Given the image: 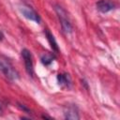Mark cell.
Returning a JSON list of instances; mask_svg holds the SVG:
<instances>
[{"label":"cell","instance_id":"1","mask_svg":"<svg viewBox=\"0 0 120 120\" xmlns=\"http://www.w3.org/2000/svg\"><path fill=\"white\" fill-rule=\"evenodd\" d=\"M0 72H2L7 78L10 80H17L19 78L17 71L12 68V66L3 57L0 56Z\"/></svg>","mask_w":120,"mask_h":120},{"label":"cell","instance_id":"5","mask_svg":"<svg viewBox=\"0 0 120 120\" xmlns=\"http://www.w3.org/2000/svg\"><path fill=\"white\" fill-rule=\"evenodd\" d=\"M96 5H97V8L102 13L109 12L114 8L113 3L110 0H99L98 2H97Z\"/></svg>","mask_w":120,"mask_h":120},{"label":"cell","instance_id":"8","mask_svg":"<svg viewBox=\"0 0 120 120\" xmlns=\"http://www.w3.org/2000/svg\"><path fill=\"white\" fill-rule=\"evenodd\" d=\"M65 117L68 118V119H79V115H78V112H76V110L71 107V108H68L66 112H65Z\"/></svg>","mask_w":120,"mask_h":120},{"label":"cell","instance_id":"3","mask_svg":"<svg viewBox=\"0 0 120 120\" xmlns=\"http://www.w3.org/2000/svg\"><path fill=\"white\" fill-rule=\"evenodd\" d=\"M20 10H21L22 14L25 18H27V19H29L31 21H34L37 23H39L40 22V18H39L38 14L32 8H30L28 6H25V5H22V6L20 7Z\"/></svg>","mask_w":120,"mask_h":120},{"label":"cell","instance_id":"9","mask_svg":"<svg viewBox=\"0 0 120 120\" xmlns=\"http://www.w3.org/2000/svg\"><path fill=\"white\" fill-rule=\"evenodd\" d=\"M52 55H49V54H44V55H42V57H41V61H42V63L44 64V65H46V66H48L49 64H51L52 62Z\"/></svg>","mask_w":120,"mask_h":120},{"label":"cell","instance_id":"4","mask_svg":"<svg viewBox=\"0 0 120 120\" xmlns=\"http://www.w3.org/2000/svg\"><path fill=\"white\" fill-rule=\"evenodd\" d=\"M22 56L24 62V66H25V69L27 71V73L30 76L34 75V68H33V61H32V55L30 53V52L27 49H23L22 51Z\"/></svg>","mask_w":120,"mask_h":120},{"label":"cell","instance_id":"10","mask_svg":"<svg viewBox=\"0 0 120 120\" xmlns=\"http://www.w3.org/2000/svg\"><path fill=\"white\" fill-rule=\"evenodd\" d=\"M3 39V34L0 32V40H2Z\"/></svg>","mask_w":120,"mask_h":120},{"label":"cell","instance_id":"2","mask_svg":"<svg viewBox=\"0 0 120 120\" xmlns=\"http://www.w3.org/2000/svg\"><path fill=\"white\" fill-rule=\"evenodd\" d=\"M55 10H56V13H57V15L59 17V20H60V22H61L63 30L66 33H70L71 30H72V26H71V24L69 22V20L68 18L67 12L59 6H56Z\"/></svg>","mask_w":120,"mask_h":120},{"label":"cell","instance_id":"6","mask_svg":"<svg viewBox=\"0 0 120 120\" xmlns=\"http://www.w3.org/2000/svg\"><path fill=\"white\" fill-rule=\"evenodd\" d=\"M45 35H46V37H47V39H48V41H49V43H50V45H51V48L52 49V51H54L55 52H58V46H57V43H56V41H55V38H54V37H53V35L48 30V29H46L45 30Z\"/></svg>","mask_w":120,"mask_h":120},{"label":"cell","instance_id":"7","mask_svg":"<svg viewBox=\"0 0 120 120\" xmlns=\"http://www.w3.org/2000/svg\"><path fill=\"white\" fill-rule=\"evenodd\" d=\"M57 80H58V83L60 85H67L68 86L70 83V78H69L68 74H58Z\"/></svg>","mask_w":120,"mask_h":120}]
</instances>
